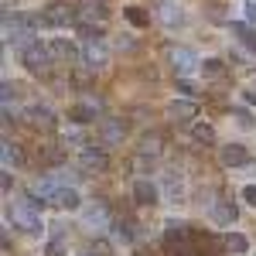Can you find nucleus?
Instances as JSON below:
<instances>
[{
    "label": "nucleus",
    "instance_id": "b1692460",
    "mask_svg": "<svg viewBox=\"0 0 256 256\" xmlns=\"http://www.w3.org/2000/svg\"><path fill=\"white\" fill-rule=\"evenodd\" d=\"M123 18L130 20L134 28H147V24H150V14H147L144 7H126V10H123Z\"/></svg>",
    "mask_w": 256,
    "mask_h": 256
},
{
    "label": "nucleus",
    "instance_id": "f03ea898",
    "mask_svg": "<svg viewBox=\"0 0 256 256\" xmlns=\"http://www.w3.org/2000/svg\"><path fill=\"white\" fill-rule=\"evenodd\" d=\"M106 20H110L106 0H79L76 4V24L79 28H102Z\"/></svg>",
    "mask_w": 256,
    "mask_h": 256
},
{
    "label": "nucleus",
    "instance_id": "f8f14e48",
    "mask_svg": "<svg viewBox=\"0 0 256 256\" xmlns=\"http://www.w3.org/2000/svg\"><path fill=\"white\" fill-rule=\"evenodd\" d=\"M154 18L160 24H168V28H178L184 14H181V7H178V0H154Z\"/></svg>",
    "mask_w": 256,
    "mask_h": 256
},
{
    "label": "nucleus",
    "instance_id": "c9c22d12",
    "mask_svg": "<svg viewBox=\"0 0 256 256\" xmlns=\"http://www.w3.org/2000/svg\"><path fill=\"white\" fill-rule=\"evenodd\" d=\"M82 256H89V253H82Z\"/></svg>",
    "mask_w": 256,
    "mask_h": 256
},
{
    "label": "nucleus",
    "instance_id": "412c9836",
    "mask_svg": "<svg viewBox=\"0 0 256 256\" xmlns=\"http://www.w3.org/2000/svg\"><path fill=\"white\" fill-rule=\"evenodd\" d=\"M0 154H4V164H7V168H10V164H14V168L24 164V154H20V147L14 140H4V150H0Z\"/></svg>",
    "mask_w": 256,
    "mask_h": 256
},
{
    "label": "nucleus",
    "instance_id": "a878e982",
    "mask_svg": "<svg viewBox=\"0 0 256 256\" xmlns=\"http://www.w3.org/2000/svg\"><path fill=\"white\" fill-rule=\"evenodd\" d=\"M192 137H195V144H212L216 130H212V123H198L195 130H192Z\"/></svg>",
    "mask_w": 256,
    "mask_h": 256
},
{
    "label": "nucleus",
    "instance_id": "c756f323",
    "mask_svg": "<svg viewBox=\"0 0 256 256\" xmlns=\"http://www.w3.org/2000/svg\"><path fill=\"white\" fill-rule=\"evenodd\" d=\"M92 253H99V256H110L113 250H110V242H106V239H92Z\"/></svg>",
    "mask_w": 256,
    "mask_h": 256
},
{
    "label": "nucleus",
    "instance_id": "6ab92c4d",
    "mask_svg": "<svg viewBox=\"0 0 256 256\" xmlns=\"http://www.w3.org/2000/svg\"><path fill=\"white\" fill-rule=\"evenodd\" d=\"M229 28H232V34H236V38L242 41V44H246L250 52H256V31L250 28V24H239V20H232Z\"/></svg>",
    "mask_w": 256,
    "mask_h": 256
},
{
    "label": "nucleus",
    "instance_id": "cd10ccee",
    "mask_svg": "<svg viewBox=\"0 0 256 256\" xmlns=\"http://www.w3.org/2000/svg\"><path fill=\"white\" fill-rule=\"evenodd\" d=\"M44 256H65V242H62V236H52V239H48Z\"/></svg>",
    "mask_w": 256,
    "mask_h": 256
},
{
    "label": "nucleus",
    "instance_id": "aec40b11",
    "mask_svg": "<svg viewBox=\"0 0 256 256\" xmlns=\"http://www.w3.org/2000/svg\"><path fill=\"white\" fill-rule=\"evenodd\" d=\"M52 205H58V208H79V192H76V188H65V184H62Z\"/></svg>",
    "mask_w": 256,
    "mask_h": 256
},
{
    "label": "nucleus",
    "instance_id": "72a5a7b5",
    "mask_svg": "<svg viewBox=\"0 0 256 256\" xmlns=\"http://www.w3.org/2000/svg\"><path fill=\"white\" fill-rule=\"evenodd\" d=\"M0 188H4V192H10V174H7V171L0 174Z\"/></svg>",
    "mask_w": 256,
    "mask_h": 256
},
{
    "label": "nucleus",
    "instance_id": "20e7f679",
    "mask_svg": "<svg viewBox=\"0 0 256 256\" xmlns=\"http://www.w3.org/2000/svg\"><path fill=\"white\" fill-rule=\"evenodd\" d=\"M82 222H86V229H96V232H102V229H110L113 226V216H110V205L106 202H89L86 205V212H82Z\"/></svg>",
    "mask_w": 256,
    "mask_h": 256
},
{
    "label": "nucleus",
    "instance_id": "f3484780",
    "mask_svg": "<svg viewBox=\"0 0 256 256\" xmlns=\"http://www.w3.org/2000/svg\"><path fill=\"white\" fill-rule=\"evenodd\" d=\"M212 218H216L218 226H232L236 222V205L232 202H216L212 205Z\"/></svg>",
    "mask_w": 256,
    "mask_h": 256
},
{
    "label": "nucleus",
    "instance_id": "ddd939ff",
    "mask_svg": "<svg viewBox=\"0 0 256 256\" xmlns=\"http://www.w3.org/2000/svg\"><path fill=\"white\" fill-rule=\"evenodd\" d=\"M218 160H222V168H242V164H250V150L242 144H226L218 150Z\"/></svg>",
    "mask_w": 256,
    "mask_h": 256
},
{
    "label": "nucleus",
    "instance_id": "2eb2a0df",
    "mask_svg": "<svg viewBox=\"0 0 256 256\" xmlns=\"http://www.w3.org/2000/svg\"><path fill=\"white\" fill-rule=\"evenodd\" d=\"M134 202L137 205H158V184L154 181H134Z\"/></svg>",
    "mask_w": 256,
    "mask_h": 256
},
{
    "label": "nucleus",
    "instance_id": "9d476101",
    "mask_svg": "<svg viewBox=\"0 0 256 256\" xmlns=\"http://www.w3.org/2000/svg\"><path fill=\"white\" fill-rule=\"evenodd\" d=\"M44 24H48V28L76 24V7H68V4H48V7H44Z\"/></svg>",
    "mask_w": 256,
    "mask_h": 256
},
{
    "label": "nucleus",
    "instance_id": "423d86ee",
    "mask_svg": "<svg viewBox=\"0 0 256 256\" xmlns=\"http://www.w3.org/2000/svg\"><path fill=\"white\" fill-rule=\"evenodd\" d=\"M168 65L174 68L178 76H188V72H192L195 65H202V62H198V55L192 52V48H178V44H171V48H168Z\"/></svg>",
    "mask_w": 256,
    "mask_h": 256
},
{
    "label": "nucleus",
    "instance_id": "393cba45",
    "mask_svg": "<svg viewBox=\"0 0 256 256\" xmlns=\"http://www.w3.org/2000/svg\"><path fill=\"white\" fill-rule=\"evenodd\" d=\"M222 72H226V62L222 58H205L202 62V76H205V79H218Z\"/></svg>",
    "mask_w": 256,
    "mask_h": 256
},
{
    "label": "nucleus",
    "instance_id": "7c9ffc66",
    "mask_svg": "<svg viewBox=\"0 0 256 256\" xmlns=\"http://www.w3.org/2000/svg\"><path fill=\"white\" fill-rule=\"evenodd\" d=\"M242 202L256 208V184H246V188H242Z\"/></svg>",
    "mask_w": 256,
    "mask_h": 256
},
{
    "label": "nucleus",
    "instance_id": "9b49d317",
    "mask_svg": "<svg viewBox=\"0 0 256 256\" xmlns=\"http://www.w3.org/2000/svg\"><path fill=\"white\" fill-rule=\"evenodd\" d=\"M123 137H126V123L123 120H102L99 123V144L116 147V144H123Z\"/></svg>",
    "mask_w": 256,
    "mask_h": 256
},
{
    "label": "nucleus",
    "instance_id": "5701e85b",
    "mask_svg": "<svg viewBox=\"0 0 256 256\" xmlns=\"http://www.w3.org/2000/svg\"><path fill=\"white\" fill-rule=\"evenodd\" d=\"M160 144H164V140H160L158 134H147V137L140 140V154H144V158H158V154H160Z\"/></svg>",
    "mask_w": 256,
    "mask_h": 256
},
{
    "label": "nucleus",
    "instance_id": "a211bd4d",
    "mask_svg": "<svg viewBox=\"0 0 256 256\" xmlns=\"http://www.w3.org/2000/svg\"><path fill=\"white\" fill-rule=\"evenodd\" d=\"M48 48H52V55H55V58H62V62H72V58H79L76 44H72V41H65V38H55L52 44H48Z\"/></svg>",
    "mask_w": 256,
    "mask_h": 256
},
{
    "label": "nucleus",
    "instance_id": "f257e3e1",
    "mask_svg": "<svg viewBox=\"0 0 256 256\" xmlns=\"http://www.w3.org/2000/svg\"><path fill=\"white\" fill-rule=\"evenodd\" d=\"M34 208H38L34 202H10V205H7V218L18 226L20 232L38 236V232H41V218H38V212H34Z\"/></svg>",
    "mask_w": 256,
    "mask_h": 256
},
{
    "label": "nucleus",
    "instance_id": "dca6fc26",
    "mask_svg": "<svg viewBox=\"0 0 256 256\" xmlns=\"http://www.w3.org/2000/svg\"><path fill=\"white\" fill-rule=\"evenodd\" d=\"M164 242L168 246H184L188 242V226L184 222H168L164 226Z\"/></svg>",
    "mask_w": 256,
    "mask_h": 256
},
{
    "label": "nucleus",
    "instance_id": "0eeeda50",
    "mask_svg": "<svg viewBox=\"0 0 256 256\" xmlns=\"http://www.w3.org/2000/svg\"><path fill=\"white\" fill-rule=\"evenodd\" d=\"M106 168H110L106 150H99V147H82V154H79V171H86V174H102Z\"/></svg>",
    "mask_w": 256,
    "mask_h": 256
},
{
    "label": "nucleus",
    "instance_id": "4be33fe9",
    "mask_svg": "<svg viewBox=\"0 0 256 256\" xmlns=\"http://www.w3.org/2000/svg\"><path fill=\"white\" fill-rule=\"evenodd\" d=\"M226 246H229L236 256H246V253H250V239L242 236V232H229V236H226Z\"/></svg>",
    "mask_w": 256,
    "mask_h": 256
},
{
    "label": "nucleus",
    "instance_id": "4468645a",
    "mask_svg": "<svg viewBox=\"0 0 256 256\" xmlns=\"http://www.w3.org/2000/svg\"><path fill=\"white\" fill-rule=\"evenodd\" d=\"M24 116H28V123H31L34 130H55V116H52L48 106H31Z\"/></svg>",
    "mask_w": 256,
    "mask_h": 256
},
{
    "label": "nucleus",
    "instance_id": "bb28decb",
    "mask_svg": "<svg viewBox=\"0 0 256 256\" xmlns=\"http://www.w3.org/2000/svg\"><path fill=\"white\" fill-rule=\"evenodd\" d=\"M113 236L123 239V242H130V239H134V226H130V222H113Z\"/></svg>",
    "mask_w": 256,
    "mask_h": 256
},
{
    "label": "nucleus",
    "instance_id": "c85d7f7f",
    "mask_svg": "<svg viewBox=\"0 0 256 256\" xmlns=\"http://www.w3.org/2000/svg\"><path fill=\"white\" fill-rule=\"evenodd\" d=\"M232 116H236L242 126H253V116H250V110H242V106H236V110H232Z\"/></svg>",
    "mask_w": 256,
    "mask_h": 256
},
{
    "label": "nucleus",
    "instance_id": "6e6552de",
    "mask_svg": "<svg viewBox=\"0 0 256 256\" xmlns=\"http://www.w3.org/2000/svg\"><path fill=\"white\" fill-rule=\"evenodd\" d=\"M164 116L171 120V123H192L198 116V102L195 99H171L168 110H164Z\"/></svg>",
    "mask_w": 256,
    "mask_h": 256
},
{
    "label": "nucleus",
    "instance_id": "39448f33",
    "mask_svg": "<svg viewBox=\"0 0 256 256\" xmlns=\"http://www.w3.org/2000/svg\"><path fill=\"white\" fill-rule=\"evenodd\" d=\"M99 113H102V99L86 96L82 102H76V106L68 110V120H72V123H79V126H86V123H96Z\"/></svg>",
    "mask_w": 256,
    "mask_h": 256
},
{
    "label": "nucleus",
    "instance_id": "473e14b6",
    "mask_svg": "<svg viewBox=\"0 0 256 256\" xmlns=\"http://www.w3.org/2000/svg\"><path fill=\"white\" fill-rule=\"evenodd\" d=\"M242 10H246V20H256V4H253V0H246Z\"/></svg>",
    "mask_w": 256,
    "mask_h": 256
},
{
    "label": "nucleus",
    "instance_id": "2f4dec72",
    "mask_svg": "<svg viewBox=\"0 0 256 256\" xmlns=\"http://www.w3.org/2000/svg\"><path fill=\"white\" fill-rule=\"evenodd\" d=\"M178 92H184V96H198L195 82H188V79H181V82H178Z\"/></svg>",
    "mask_w": 256,
    "mask_h": 256
},
{
    "label": "nucleus",
    "instance_id": "1a4fd4ad",
    "mask_svg": "<svg viewBox=\"0 0 256 256\" xmlns=\"http://www.w3.org/2000/svg\"><path fill=\"white\" fill-rule=\"evenodd\" d=\"M82 62L96 72V68H102L106 62H110V52H106V44H102V38H86V48H82Z\"/></svg>",
    "mask_w": 256,
    "mask_h": 256
},
{
    "label": "nucleus",
    "instance_id": "7ed1b4c3",
    "mask_svg": "<svg viewBox=\"0 0 256 256\" xmlns=\"http://www.w3.org/2000/svg\"><path fill=\"white\" fill-rule=\"evenodd\" d=\"M52 48H44L41 41H31L28 48H20V62H24V68L28 72H34V76H48L52 72Z\"/></svg>",
    "mask_w": 256,
    "mask_h": 256
},
{
    "label": "nucleus",
    "instance_id": "f704fd0d",
    "mask_svg": "<svg viewBox=\"0 0 256 256\" xmlns=\"http://www.w3.org/2000/svg\"><path fill=\"white\" fill-rule=\"evenodd\" d=\"M246 102H253V106H256V92H246Z\"/></svg>",
    "mask_w": 256,
    "mask_h": 256
}]
</instances>
